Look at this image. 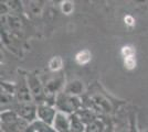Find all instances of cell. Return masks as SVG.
<instances>
[{
	"instance_id": "3957f363",
	"label": "cell",
	"mask_w": 148,
	"mask_h": 132,
	"mask_svg": "<svg viewBox=\"0 0 148 132\" xmlns=\"http://www.w3.org/2000/svg\"><path fill=\"white\" fill-rule=\"evenodd\" d=\"M122 54L124 55L125 58H130V57H133V54H134V51L130 49V46H125L122 50Z\"/></svg>"
},
{
	"instance_id": "6da1fadb",
	"label": "cell",
	"mask_w": 148,
	"mask_h": 132,
	"mask_svg": "<svg viewBox=\"0 0 148 132\" xmlns=\"http://www.w3.org/2000/svg\"><path fill=\"white\" fill-rule=\"evenodd\" d=\"M91 58V54L88 51H82L76 55V62L79 64H85L90 61Z\"/></svg>"
},
{
	"instance_id": "7a4b0ae2",
	"label": "cell",
	"mask_w": 148,
	"mask_h": 132,
	"mask_svg": "<svg viewBox=\"0 0 148 132\" xmlns=\"http://www.w3.org/2000/svg\"><path fill=\"white\" fill-rule=\"evenodd\" d=\"M62 66V61L60 57H56V58H53L51 62H50V68L52 69V70H58V69H60Z\"/></svg>"
},
{
	"instance_id": "8992f818",
	"label": "cell",
	"mask_w": 148,
	"mask_h": 132,
	"mask_svg": "<svg viewBox=\"0 0 148 132\" xmlns=\"http://www.w3.org/2000/svg\"><path fill=\"white\" fill-rule=\"evenodd\" d=\"M125 22H126V24L133 25V24H134V19H133V17H130V16L125 17Z\"/></svg>"
},
{
	"instance_id": "277c9868",
	"label": "cell",
	"mask_w": 148,
	"mask_h": 132,
	"mask_svg": "<svg viewBox=\"0 0 148 132\" xmlns=\"http://www.w3.org/2000/svg\"><path fill=\"white\" fill-rule=\"evenodd\" d=\"M125 65L128 69H133L135 67V60L133 57H130V58H125Z\"/></svg>"
},
{
	"instance_id": "5b68a950",
	"label": "cell",
	"mask_w": 148,
	"mask_h": 132,
	"mask_svg": "<svg viewBox=\"0 0 148 132\" xmlns=\"http://www.w3.org/2000/svg\"><path fill=\"white\" fill-rule=\"evenodd\" d=\"M72 5L70 3V2H65V3H63V6H62V10L64 11L65 13H70L71 12V10H72Z\"/></svg>"
}]
</instances>
